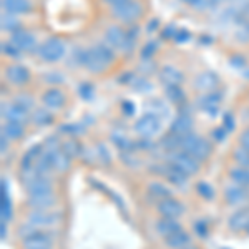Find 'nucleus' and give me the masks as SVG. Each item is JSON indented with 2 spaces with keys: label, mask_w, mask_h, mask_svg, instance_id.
Wrapping results in <instances>:
<instances>
[{
  "label": "nucleus",
  "mask_w": 249,
  "mask_h": 249,
  "mask_svg": "<svg viewBox=\"0 0 249 249\" xmlns=\"http://www.w3.org/2000/svg\"><path fill=\"white\" fill-rule=\"evenodd\" d=\"M77 60L91 75H103L113 68L116 62V52L108 43L102 42L82 50Z\"/></svg>",
  "instance_id": "obj_1"
},
{
  "label": "nucleus",
  "mask_w": 249,
  "mask_h": 249,
  "mask_svg": "<svg viewBox=\"0 0 249 249\" xmlns=\"http://www.w3.org/2000/svg\"><path fill=\"white\" fill-rule=\"evenodd\" d=\"M146 12H148L146 3L143 0H128V2H123L116 7H111L110 15L120 25L135 27L140 20L144 18Z\"/></svg>",
  "instance_id": "obj_2"
},
{
  "label": "nucleus",
  "mask_w": 249,
  "mask_h": 249,
  "mask_svg": "<svg viewBox=\"0 0 249 249\" xmlns=\"http://www.w3.org/2000/svg\"><path fill=\"white\" fill-rule=\"evenodd\" d=\"M105 43H108L115 52L130 53L136 47V37L130 32V27H123L120 23L107 27L105 30Z\"/></svg>",
  "instance_id": "obj_3"
},
{
  "label": "nucleus",
  "mask_w": 249,
  "mask_h": 249,
  "mask_svg": "<svg viewBox=\"0 0 249 249\" xmlns=\"http://www.w3.org/2000/svg\"><path fill=\"white\" fill-rule=\"evenodd\" d=\"M65 55H67V43L58 35H52V37L45 38L37 48V57L40 58V62L48 63V65L62 62L65 58Z\"/></svg>",
  "instance_id": "obj_4"
},
{
  "label": "nucleus",
  "mask_w": 249,
  "mask_h": 249,
  "mask_svg": "<svg viewBox=\"0 0 249 249\" xmlns=\"http://www.w3.org/2000/svg\"><path fill=\"white\" fill-rule=\"evenodd\" d=\"M181 148L183 151L195 156L198 161H206L211 158L213 155V144L210 140H206L204 136H199L196 133H190L181 138Z\"/></svg>",
  "instance_id": "obj_5"
},
{
  "label": "nucleus",
  "mask_w": 249,
  "mask_h": 249,
  "mask_svg": "<svg viewBox=\"0 0 249 249\" xmlns=\"http://www.w3.org/2000/svg\"><path fill=\"white\" fill-rule=\"evenodd\" d=\"M23 188L29 196H45L55 193V183L50 176L37 175L35 171L22 173Z\"/></svg>",
  "instance_id": "obj_6"
},
{
  "label": "nucleus",
  "mask_w": 249,
  "mask_h": 249,
  "mask_svg": "<svg viewBox=\"0 0 249 249\" xmlns=\"http://www.w3.org/2000/svg\"><path fill=\"white\" fill-rule=\"evenodd\" d=\"M3 78L10 87L25 88L32 83L34 75H32V70L27 65L20 62H12L3 67Z\"/></svg>",
  "instance_id": "obj_7"
},
{
  "label": "nucleus",
  "mask_w": 249,
  "mask_h": 249,
  "mask_svg": "<svg viewBox=\"0 0 249 249\" xmlns=\"http://www.w3.org/2000/svg\"><path fill=\"white\" fill-rule=\"evenodd\" d=\"M168 163L173 164L175 168H178V170L184 173L186 176L198 175V173L201 171V161H198L195 156H191L190 153H186V151H183V150L170 151Z\"/></svg>",
  "instance_id": "obj_8"
},
{
  "label": "nucleus",
  "mask_w": 249,
  "mask_h": 249,
  "mask_svg": "<svg viewBox=\"0 0 249 249\" xmlns=\"http://www.w3.org/2000/svg\"><path fill=\"white\" fill-rule=\"evenodd\" d=\"M68 100H70V96H68L67 90L58 85L45 88V90L42 91V95H40L42 107H45L52 111H60V110H63V108H67Z\"/></svg>",
  "instance_id": "obj_9"
},
{
  "label": "nucleus",
  "mask_w": 249,
  "mask_h": 249,
  "mask_svg": "<svg viewBox=\"0 0 249 249\" xmlns=\"http://www.w3.org/2000/svg\"><path fill=\"white\" fill-rule=\"evenodd\" d=\"M133 130L136 135L142 136V140H150L161 131V118L146 111L135 122Z\"/></svg>",
  "instance_id": "obj_10"
},
{
  "label": "nucleus",
  "mask_w": 249,
  "mask_h": 249,
  "mask_svg": "<svg viewBox=\"0 0 249 249\" xmlns=\"http://www.w3.org/2000/svg\"><path fill=\"white\" fill-rule=\"evenodd\" d=\"M9 42L14 45L20 53H37V48L40 43L37 42V37L27 29H18L14 34H10Z\"/></svg>",
  "instance_id": "obj_11"
},
{
  "label": "nucleus",
  "mask_w": 249,
  "mask_h": 249,
  "mask_svg": "<svg viewBox=\"0 0 249 249\" xmlns=\"http://www.w3.org/2000/svg\"><path fill=\"white\" fill-rule=\"evenodd\" d=\"M32 113L27 108L18 105L17 102H2V118L3 122H20L29 123Z\"/></svg>",
  "instance_id": "obj_12"
},
{
  "label": "nucleus",
  "mask_w": 249,
  "mask_h": 249,
  "mask_svg": "<svg viewBox=\"0 0 249 249\" xmlns=\"http://www.w3.org/2000/svg\"><path fill=\"white\" fill-rule=\"evenodd\" d=\"M60 214H55L52 211H37L32 210L27 214V223H30L35 228H52L60 223Z\"/></svg>",
  "instance_id": "obj_13"
},
{
  "label": "nucleus",
  "mask_w": 249,
  "mask_h": 249,
  "mask_svg": "<svg viewBox=\"0 0 249 249\" xmlns=\"http://www.w3.org/2000/svg\"><path fill=\"white\" fill-rule=\"evenodd\" d=\"M224 201L228 206H243L249 201V188L239 184H230L224 188Z\"/></svg>",
  "instance_id": "obj_14"
},
{
  "label": "nucleus",
  "mask_w": 249,
  "mask_h": 249,
  "mask_svg": "<svg viewBox=\"0 0 249 249\" xmlns=\"http://www.w3.org/2000/svg\"><path fill=\"white\" fill-rule=\"evenodd\" d=\"M156 210H158V213L161 214V218H175V219H178L179 216L184 214V204L179 201V199H176V198H173V196H170V198L160 199Z\"/></svg>",
  "instance_id": "obj_15"
},
{
  "label": "nucleus",
  "mask_w": 249,
  "mask_h": 249,
  "mask_svg": "<svg viewBox=\"0 0 249 249\" xmlns=\"http://www.w3.org/2000/svg\"><path fill=\"white\" fill-rule=\"evenodd\" d=\"M0 3H2V12L15 15V17L29 15L35 10L32 0H0Z\"/></svg>",
  "instance_id": "obj_16"
},
{
  "label": "nucleus",
  "mask_w": 249,
  "mask_h": 249,
  "mask_svg": "<svg viewBox=\"0 0 249 249\" xmlns=\"http://www.w3.org/2000/svg\"><path fill=\"white\" fill-rule=\"evenodd\" d=\"M221 80L214 71H201V73L196 75L195 78V87L196 90L203 91V93H213L219 88Z\"/></svg>",
  "instance_id": "obj_17"
},
{
  "label": "nucleus",
  "mask_w": 249,
  "mask_h": 249,
  "mask_svg": "<svg viewBox=\"0 0 249 249\" xmlns=\"http://www.w3.org/2000/svg\"><path fill=\"white\" fill-rule=\"evenodd\" d=\"M193 124H195L193 116L188 113V111H181V113L173 120L171 126H170V133L179 136V138H183V136L193 133Z\"/></svg>",
  "instance_id": "obj_18"
},
{
  "label": "nucleus",
  "mask_w": 249,
  "mask_h": 249,
  "mask_svg": "<svg viewBox=\"0 0 249 249\" xmlns=\"http://www.w3.org/2000/svg\"><path fill=\"white\" fill-rule=\"evenodd\" d=\"M52 163V168L57 173H67L71 168V156H68L62 148L57 150H43Z\"/></svg>",
  "instance_id": "obj_19"
},
{
  "label": "nucleus",
  "mask_w": 249,
  "mask_h": 249,
  "mask_svg": "<svg viewBox=\"0 0 249 249\" xmlns=\"http://www.w3.org/2000/svg\"><path fill=\"white\" fill-rule=\"evenodd\" d=\"M160 82L164 87H175V85H183L184 83V73L179 68L175 65H166L158 71Z\"/></svg>",
  "instance_id": "obj_20"
},
{
  "label": "nucleus",
  "mask_w": 249,
  "mask_h": 249,
  "mask_svg": "<svg viewBox=\"0 0 249 249\" xmlns=\"http://www.w3.org/2000/svg\"><path fill=\"white\" fill-rule=\"evenodd\" d=\"M58 203V196L55 195H45V196H29L27 198V204L30 210L37 211H52Z\"/></svg>",
  "instance_id": "obj_21"
},
{
  "label": "nucleus",
  "mask_w": 249,
  "mask_h": 249,
  "mask_svg": "<svg viewBox=\"0 0 249 249\" xmlns=\"http://www.w3.org/2000/svg\"><path fill=\"white\" fill-rule=\"evenodd\" d=\"M22 249H52V238L47 232L37 231L22 239Z\"/></svg>",
  "instance_id": "obj_22"
},
{
  "label": "nucleus",
  "mask_w": 249,
  "mask_h": 249,
  "mask_svg": "<svg viewBox=\"0 0 249 249\" xmlns=\"http://www.w3.org/2000/svg\"><path fill=\"white\" fill-rule=\"evenodd\" d=\"M228 228L232 232H243L249 230V210L248 208H241L234 211L228 219Z\"/></svg>",
  "instance_id": "obj_23"
},
{
  "label": "nucleus",
  "mask_w": 249,
  "mask_h": 249,
  "mask_svg": "<svg viewBox=\"0 0 249 249\" xmlns=\"http://www.w3.org/2000/svg\"><path fill=\"white\" fill-rule=\"evenodd\" d=\"M2 135L7 136L10 142H20L27 135V123L20 122H3L2 124Z\"/></svg>",
  "instance_id": "obj_24"
},
{
  "label": "nucleus",
  "mask_w": 249,
  "mask_h": 249,
  "mask_svg": "<svg viewBox=\"0 0 249 249\" xmlns=\"http://www.w3.org/2000/svg\"><path fill=\"white\" fill-rule=\"evenodd\" d=\"M221 105V95L218 91H213V93H204L203 96H199L198 100V107L201 108L204 113L216 115Z\"/></svg>",
  "instance_id": "obj_25"
},
{
  "label": "nucleus",
  "mask_w": 249,
  "mask_h": 249,
  "mask_svg": "<svg viewBox=\"0 0 249 249\" xmlns=\"http://www.w3.org/2000/svg\"><path fill=\"white\" fill-rule=\"evenodd\" d=\"M163 239H164V246H166L168 249H183V248H186L191 244L190 232H186L183 228L179 231L166 236V238H163Z\"/></svg>",
  "instance_id": "obj_26"
},
{
  "label": "nucleus",
  "mask_w": 249,
  "mask_h": 249,
  "mask_svg": "<svg viewBox=\"0 0 249 249\" xmlns=\"http://www.w3.org/2000/svg\"><path fill=\"white\" fill-rule=\"evenodd\" d=\"M30 122L34 124H37V126H50V124L55 122V115H53V111L48 110L45 107L35 108V110L32 111Z\"/></svg>",
  "instance_id": "obj_27"
},
{
  "label": "nucleus",
  "mask_w": 249,
  "mask_h": 249,
  "mask_svg": "<svg viewBox=\"0 0 249 249\" xmlns=\"http://www.w3.org/2000/svg\"><path fill=\"white\" fill-rule=\"evenodd\" d=\"M179 230H181V224L175 218H161L156 221V232L160 236H163V238H166V236H170Z\"/></svg>",
  "instance_id": "obj_28"
},
{
  "label": "nucleus",
  "mask_w": 249,
  "mask_h": 249,
  "mask_svg": "<svg viewBox=\"0 0 249 249\" xmlns=\"http://www.w3.org/2000/svg\"><path fill=\"white\" fill-rule=\"evenodd\" d=\"M228 175H230L231 181L239 184V186L249 188V168L239 166V164H234L228 170Z\"/></svg>",
  "instance_id": "obj_29"
},
{
  "label": "nucleus",
  "mask_w": 249,
  "mask_h": 249,
  "mask_svg": "<svg viewBox=\"0 0 249 249\" xmlns=\"http://www.w3.org/2000/svg\"><path fill=\"white\" fill-rule=\"evenodd\" d=\"M0 216L2 221L9 223L12 219V203H10V196H9V188H5V179H2V196H0Z\"/></svg>",
  "instance_id": "obj_30"
},
{
  "label": "nucleus",
  "mask_w": 249,
  "mask_h": 249,
  "mask_svg": "<svg viewBox=\"0 0 249 249\" xmlns=\"http://www.w3.org/2000/svg\"><path fill=\"white\" fill-rule=\"evenodd\" d=\"M62 150L65 151L68 156H71V158H77V156L82 155L83 148H82V143L77 140V136H68L67 142L62 143Z\"/></svg>",
  "instance_id": "obj_31"
},
{
  "label": "nucleus",
  "mask_w": 249,
  "mask_h": 249,
  "mask_svg": "<svg viewBox=\"0 0 249 249\" xmlns=\"http://www.w3.org/2000/svg\"><path fill=\"white\" fill-rule=\"evenodd\" d=\"M0 25H2L3 32H9V34H14L15 30L22 29L20 20L15 17V15L5 14V12H2V22H0Z\"/></svg>",
  "instance_id": "obj_32"
},
{
  "label": "nucleus",
  "mask_w": 249,
  "mask_h": 249,
  "mask_svg": "<svg viewBox=\"0 0 249 249\" xmlns=\"http://www.w3.org/2000/svg\"><path fill=\"white\" fill-rule=\"evenodd\" d=\"M148 191H150V195L156 196L158 199H164V198H170L171 196V191L166 188V184L161 183V181H153L148 184Z\"/></svg>",
  "instance_id": "obj_33"
},
{
  "label": "nucleus",
  "mask_w": 249,
  "mask_h": 249,
  "mask_svg": "<svg viewBox=\"0 0 249 249\" xmlns=\"http://www.w3.org/2000/svg\"><path fill=\"white\" fill-rule=\"evenodd\" d=\"M164 95L168 96V100L173 103H183L184 102V93L181 85H175V87H164Z\"/></svg>",
  "instance_id": "obj_34"
},
{
  "label": "nucleus",
  "mask_w": 249,
  "mask_h": 249,
  "mask_svg": "<svg viewBox=\"0 0 249 249\" xmlns=\"http://www.w3.org/2000/svg\"><path fill=\"white\" fill-rule=\"evenodd\" d=\"M232 160H234L236 164L244 168H249V150L243 146H238L232 150Z\"/></svg>",
  "instance_id": "obj_35"
},
{
  "label": "nucleus",
  "mask_w": 249,
  "mask_h": 249,
  "mask_svg": "<svg viewBox=\"0 0 249 249\" xmlns=\"http://www.w3.org/2000/svg\"><path fill=\"white\" fill-rule=\"evenodd\" d=\"M196 193H198L201 198L204 199H208V201H211L213 198H214V190H213V186L210 183H206V181H199V183H196Z\"/></svg>",
  "instance_id": "obj_36"
},
{
  "label": "nucleus",
  "mask_w": 249,
  "mask_h": 249,
  "mask_svg": "<svg viewBox=\"0 0 249 249\" xmlns=\"http://www.w3.org/2000/svg\"><path fill=\"white\" fill-rule=\"evenodd\" d=\"M14 102H17L18 105H22L23 108H27L29 111H34L35 110V102L34 98H32V95L25 93V91H20V93L15 96Z\"/></svg>",
  "instance_id": "obj_37"
},
{
  "label": "nucleus",
  "mask_w": 249,
  "mask_h": 249,
  "mask_svg": "<svg viewBox=\"0 0 249 249\" xmlns=\"http://www.w3.org/2000/svg\"><path fill=\"white\" fill-rule=\"evenodd\" d=\"M111 142H113L118 148H122V150H126V148L131 146V142L128 140V136L123 133H118V131L111 133Z\"/></svg>",
  "instance_id": "obj_38"
},
{
  "label": "nucleus",
  "mask_w": 249,
  "mask_h": 249,
  "mask_svg": "<svg viewBox=\"0 0 249 249\" xmlns=\"http://www.w3.org/2000/svg\"><path fill=\"white\" fill-rule=\"evenodd\" d=\"M2 53L7 55V58L15 60V62L18 60V57H22V53H20V52L12 45L10 42H2Z\"/></svg>",
  "instance_id": "obj_39"
},
{
  "label": "nucleus",
  "mask_w": 249,
  "mask_h": 249,
  "mask_svg": "<svg viewBox=\"0 0 249 249\" xmlns=\"http://www.w3.org/2000/svg\"><path fill=\"white\" fill-rule=\"evenodd\" d=\"M186 5L193 7V9H210V7H214V0H181Z\"/></svg>",
  "instance_id": "obj_40"
},
{
  "label": "nucleus",
  "mask_w": 249,
  "mask_h": 249,
  "mask_svg": "<svg viewBox=\"0 0 249 249\" xmlns=\"http://www.w3.org/2000/svg\"><path fill=\"white\" fill-rule=\"evenodd\" d=\"M78 91H80V95H82L83 100H91L95 96V88L91 83H82L78 88Z\"/></svg>",
  "instance_id": "obj_41"
},
{
  "label": "nucleus",
  "mask_w": 249,
  "mask_h": 249,
  "mask_svg": "<svg viewBox=\"0 0 249 249\" xmlns=\"http://www.w3.org/2000/svg\"><path fill=\"white\" fill-rule=\"evenodd\" d=\"M158 50V45L153 42H148L146 45H144L142 48V55H143V58L144 60H150V58H153V55H155V52Z\"/></svg>",
  "instance_id": "obj_42"
},
{
  "label": "nucleus",
  "mask_w": 249,
  "mask_h": 249,
  "mask_svg": "<svg viewBox=\"0 0 249 249\" xmlns=\"http://www.w3.org/2000/svg\"><path fill=\"white\" fill-rule=\"evenodd\" d=\"M193 228H195V232L199 236V238H206L208 232H210V231H208V224H206V221H196L195 226H193Z\"/></svg>",
  "instance_id": "obj_43"
},
{
  "label": "nucleus",
  "mask_w": 249,
  "mask_h": 249,
  "mask_svg": "<svg viewBox=\"0 0 249 249\" xmlns=\"http://www.w3.org/2000/svg\"><path fill=\"white\" fill-rule=\"evenodd\" d=\"M238 142H239V146H243V148H246V150H249V126L244 128V130L239 133Z\"/></svg>",
  "instance_id": "obj_44"
},
{
  "label": "nucleus",
  "mask_w": 249,
  "mask_h": 249,
  "mask_svg": "<svg viewBox=\"0 0 249 249\" xmlns=\"http://www.w3.org/2000/svg\"><path fill=\"white\" fill-rule=\"evenodd\" d=\"M226 133L228 130L221 124V126H218L216 130H213V138H214V142H224V138H226Z\"/></svg>",
  "instance_id": "obj_45"
},
{
  "label": "nucleus",
  "mask_w": 249,
  "mask_h": 249,
  "mask_svg": "<svg viewBox=\"0 0 249 249\" xmlns=\"http://www.w3.org/2000/svg\"><path fill=\"white\" fill-rule=\"evenodd\" d=\"M191 37V34L188 32L186 29H178V32H176V35H175V42H186V40H190Z\"/></svg>",
  "instance_id": "obj_46"
},
{
  "label": "nucleus",
  "mask_w": 249,
  "mask_h": 249,
  "mask_svg": "<svg viewBox=\"0 0 249 249\" xmlns=\"http://www.w3.org/2000/svg\"><path fill=\"white\" fill-rule=\"evenodd\" d=\"M9 142L10 140L7 138V136H0V148H2V155H5L7 151H9Z\"/></svg>",
  "instance_id": "obj_47"
},
{
  "label": "nucleus",
  "mask_w": 249,
  "mask_h": 249,
  "mask_svg": "<svg viewBox=\"0 0 249 249\" xmlns=\"http://www.w3.org/2000/svg\"><path fill=\"white\" fill-rule=\"evenodd\" d=\"M103 2L107 3L108 7H116V5H120V3H123V2H128V0H103Z\"/></svg>",
  "instance_id": "obj_48"
},
{
  "label": "nucleus",
  "mask_w": 249,
  "mask_h": 249,
  "mask_svg": "<svg viewBox=\"0 0 249 249\" xmlns=\"http://www.w3.org/2000/svg\"><path fill=\"white\" fill-rule=\"evenodd\" d=\"M0 228H2V239H5V236H7V232H5L7 223H5V221H2V223H0Z\"/></svg>",
  "instance_id": "obj_49"
},
{
  "label": "nucleus",
  "mask_w": 249,
  "mask_h": 249,
  "mask_svg": "<svg viewBox=\"0 0 249 249\" xmlns=\"http://www.w3.org/2000/svg\"><path fill=\"white\" fill-rule=\"evenodd\" d=\"M183 249H199L198 246H193V244H190V246H186V248H183Z\"/></svg>",
  "instance_id": "obj_50"
},
{
  "label": "nucleus",
  "mask_w": 249,
  "mask_h": 249,
  "mask_svg": "<svg viewBox=\"0 0 249 249\" xmlns=\"http://www.w3.org/2000/svg\"><path fill=\"white\" fill-rule=\"evenodd\" d=\"M244 77L249 80V68H248V70H244Z\"/></svg>",
  "instance_id": "obj_51"
},
{
  "label": "nucleus",
  "mask_w": 249,
  "mask_h": 249,
  "mask_svg": "<svg viewBox=\"0 0 249 249\" xmlns=\"http://www.w3.org/2000/svg\"><path fill=\"white\" fill-rule=\"evenodd\" d=\"M214 2H216V3H218V2H221V0H214Z\"/></svg>",
  "instance_id": "obj_52"
},
{
  "label": "nucleus",
  "mask_w": 249,
  "mask_h": 249,
  "mask_svg": "<svg viewBox=\"0 0 249 249\" xmlns=\"http://www.w3.org/2000/svg\"><path fill=\"white\" fill-rule=\"evenodd\" d=\"M248 29H249V22H248Z\"/></svg>",
  "instance_id": "obj_53"
},
{
  "label": "nucleus",
  "mask_w": 249,
  "mask_h": 249,
  "mask_svg": "<svg viewBox=\"0 0 249 249\" xmlns=\"http://www.w3.org/2000/svg\"><path fill=\"white\" fill-rule=\"evenodd\" d=\"M248 234H249V230H248Z\"/></svg>",
  "instance_id": "obj_54"
}]
</instances>
